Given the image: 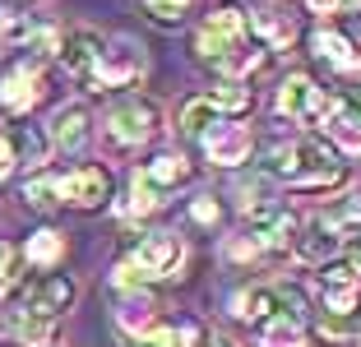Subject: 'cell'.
<instances>
[{"mask_svg": "<svg viewBox=\"0 0 361 347\" xmlns=\"http://www.w3.org/2000/svg\"><path fill=\"white\" fill-rule=\"evenodd\" d=\"M264 171L274 181H287L297 190H324L343 176L338 153H334L324 139H287V144H274L264 153Z\"/></svg>", "mask_w": 361, "mask_h": 347, "instance_id": "cell-1", "label": "cell"}, {"mask_svg": "<svg viewBox=\"0 0 361 347\" xmlns=\"http://www.w3.org/2000/svg\"><path fill=\"white\" fill-rule=\"evenodd\" d=\"M195 51L223 74H250L259 65V51H250V23H245V10L236 5H223L213 10V19L195 32Z\"/></svg>", "mask_w": 361, "mask_h": 347, "instance_id": "cell-2", "label": "cell"}, {"mask_svg": "<svg viewBox=\"0 0 361 347\" xmlns=\"http://www.w3.org/2000/svg\"><path fill=\"white\" fill-rule=\"evenodd\" d=\"M158 121L162 116L149 97H126V102H116L111 116H106V135L121 148H139V144H149V139L158 135Z\"/></svg>", "mask_w": 361, "mask_h": 347, "instance_id": "cell-3", "label": "cell"}, {"mask_svg": "<svg viewBox=\"0 0 361 347\" xmlns=\"http://www.w3.org/2000/svg\"><path fill=\"white\" fill-rule=\"evenodd\" d=\"M278 111H283L287 121H297V126H319L324 111H329V97H324V88L310 84L306 74H292V79L278 88Z\"/></svg>", "mask_w": 361, "mask_h": 347, "instance_id": "cell-4", "label": "cell"}, {"mask_svg": "<svg viewBox=\"0 0 361 347\" xmlns=\"http://www.w3.org/2000/svg\"><path fill=\"white\" fill-rule=\"evenodd\" d=\"M144 74V47H135L130 37L102 47V61H97V88H126Z\"/></svg>", "mask_w": 361, "mask_h": 347, "instance_id": "cell-5", "label": "cell"}, {"mask_svg": "<svg viewBox=\"0 0 361 347\" xmlns=\"http://www.w3.org/2000/svg\"><path fill=\"white\" fill-rule=\"evenodd\" d=\"M102 37H97L93 28H79V32H70L61 42V61H65V70H70V79L75 84H84V88H97V61H102Z\"/></svg>", "mask_w": 361, "mask_h": 347, "instance_id": "cell-6", "label": "cell"}, {"mask_svg": "<svg viewBox=\"0 0 361 347\" xmlns=\"http://www.w3.org/2000/svg\"><path fill=\"white\" fill-rule=\"evenodd\" d=\"M56 195L70 200L75 209H97V204L111 200V171L106 167H79V171L56 181Z\"/></svg>", "mask_w": 361, "mask_h": 347, "instance_id": "cell-7", "label": "cell"}, {"mask_svg": "<svg viewBox=\"0 0 361 347\" xmlns=\"http://www.w3.org/2000/svg\"><path fill=\"white\" fill-rule=\"evenodd\" d=\"M319 292H324V310H329V315H357L361 274L352 264H329V269L319 274Z\"/></svg>", "mask_w": 361, "mask_h": 347, "instance_id": "cell-8", "label": "cell"}, {"mask_svg": "<svg viewBox=\"0 0 361 347\" xmlns=\"http://www.w3.org/2000/svg\"><path fill=\"white\" fill-rule=\"evenodd\" d=\"M180 241L176 236H171V231H153V236H144V241H139V250H135V274L139 278H162V274H171V269H176L180 264Z\"/></svg>", "mask_w": 361, "mask_h": 347, "instance_id": "cell-9", "label": "cell"}, {"mask_svg": "<svg viewBox=\"0 0 361 347\" xmlns=\"http://www.w3.org/2000/svg\"><path fill=\"white\" fill-rule=\"evenodd\" d=\"M70 301H75V283L65 274H47V278H37V283H28V292H23V310L47 315V319L70 310Z\"/></svg>", "mask_w": 361, "mask_h": 347, "instance_id": "cell-10", "label": "cell"}, {"mask_svg": "<svg viewBox=\"0 0 361 347\" xmlns=\"http://www.w3.org/2000/svg\"><path fill=\"white\" fill-rule=\"evenodd\" d=\"M324 126H329V135L338 139L343 148L361 153V84L348 88L338 102H329V111H324Z\"/></svg>", "mask_w": 361, "mask_h": 347, "instance_id": "cell-11", "label": "cell"}, {"mask_svg": "<svg viewBox=\"0 0 361 347\" xmlns=\"http://www.w3.org/2000/svg\"><path fill=\"white\" fill-rule=\"evenodd\" d=\"M292 236H297V222H292V213L278 209V204L250 213V241H255V250H287Z\"/></svg>", "mask_w": 361, "mask_h": 347, "instance_id": "cell-12", "label": "cell"}, {"mask_svg": "<svg viewBox=\"0 0 361 347\" xmlns=\"http://www.w3.org/2000/svg\"><path fill=\"white\" fill-rule=\"evenodd\" d=\"M88 135H93V121H88V111L79 102H70V106H56V116H51V148H61V153H79V148L88 144Z\"/></svg>", "mask_w": 361, "mask_h": 347, "instance_id": "cell-13", "label": "cell"}, {"mask_svg": "<svg viewBox=\"0 0 361 347\" xmlns=\"http://www.w3.org/2000/svg\"><path fill=\"white\" fill-rule=\"evenodd\" d=\"M37 97H42V74H37V65L23 61L0 79V106H5V111H28Z\"/></svg>", "mask_w": 361, "mask_h": 347, "instance_id": "cell-14", "label": "cell"}, {"mask_svg": "<svg viewBox=\"0 0 361 347\" xmlns=\"http://www.w3.org/2000/svg\"><path fill=\"white\" fill-rule=\"evenodd\" d=\"M204 148H209V158L218 162V167H236V162L250 158V135H245L241 126H213L209 135H204Z\"/></svg>", "mask_w": 361, "mask_h": 347, "instance_id": "cell-15", "label": "cell"}, {"mask_svg": "<svg viewBox=\"0 0 361 347\" xmlns=\"http://www.w3.org/2000/svg\"><path fill=\"white\" fill-rule=\"evenodd\" d=\"M139 181H144V185L153 190V195H167V190H176V185H185V181H190V167H185V158H180V153H162V158H153L149 167L144 171H135Z\"/></svg>", "mask_w": 361, "mask_h": 347, "instance_id": "cell-16", "label": "cell"}, {"mask_svg": "<svg viewBox=\"0 0 361 347\" xmlns=\"http://www.w3.org/2000/svg\"><path fill=\"white\" fill-rule=\"evenodd\" d=\"M5 144H10L14 162H47V148H51V139H47L37 126H14L10 135H5Z\"/></svg>", "mask_w": 361, "mask_h": 347, "instance_id": "cell-17", "label": "cell"}, {"mask_svg": "<svg viewBox=\"0 0 361 347\" xmlns=\"http://www.w3.org/2000/svg\"><path fill=\"white\" fill-rule=\"evenodd\" d=\"M315 51L324 56L329 65H338V70L361 65V47L348 42V37H343V32H334V28H319V32H315Z\"/></svg>", "mask_w": 361, "mask_h": 347, "instance_id": "cell-18", "label": "cell"}, {"mask_svg": "<svg viewBox=\"0 0 361 347\" xmlns=\"http://www.w3.org/2000/svg\"><path fill=\"white\" fill-rule=\"evenodd\" d=\"M236 315L250 319V324H269V319H278V287L241 292V296H236Z\"/></svg>", "mask_w": 361, "mask_h": 347, "instance_id": "cell-19", "label": "cell"}, {"mask_svg": "<svg viewBox=\"0 0 361 347\" xmlns=\"http://www.w3.org/2000/svg\"><path fill=\"white\" fill-rule=\"evenodd\" d=\"M292 245H297V255L301 260H310V264H319L324 260V255H334V245H338V236H334L329 227H324V222H310L306 231H297V236H292Z\"/></svg>", "mask_w": 361, "mask_h": 347, "instance_id": "cell-20", "label": "cell"}, {"mask_svg": "<svg viewBox=\"0 0 361 347\" xmlns=\"http://www.w3.org/2000/svg\"><path fill=\"white\" fill-rule=\"evenodd\" d=\"M319 222H324L329 231H352V227H361V181L348 190V195H343L338 204H329V209L319 213Z\"/></svg>", "mask_w": 361, "mask_h": 347, "instance_id": "cell-21", "label": "cell"}, {"mask_svg": "<svg viewBox=\"0 0 361 347\" xmlns=\"http://www.w3.org/2000/svg\"><path fill=\"white\" fill-rule=\"evenodd\" d=\"M10 334L19 338V343H28V347H47L51 343V319L32 315V310H19V315L10 319Z\"/></svg>", "mask_w": 361, "mask_h": 347, "instance_id": "cell-22", "label": "cell"}, {"mask_svg": "<svg viewBox=\"0 0 361 347\" xmlns=\"http://www.w3.org/2000/svg\"><path fill=\"white\" fill-rule=\"evenodd\" d=\"M144 338H149V347H200L204 343V334L195 324H153Z\"/></svg>", "mask_w": 361, "mask_h": 347, "instance_id": "cell-23", "label": "cell"}, {"mask_svg": "<svg viewBox=\"0 0 361 347\" xmlns=\"http://www.w3.org/2000/svg\"><path fill=\"white\" fill-rule=\"evenodd\" d=\"M255 28L264 32V37H269L274 47H287L292 37H297V23L287 19L283 10H259V14H255Z\"/></svg>", "mask_w": 361, "mask_h": 347, "instance_id": "cell-24", "label": "cell"}, {"mask_svg": "<svg viewBox=\"0 0 361 347\" xmlns=\"http://www.w3.org/2000/svg\"><path fill=\"white\" fill-rule=\"evenodd\" d=\"M204 102H209L213 111H245V106H250V88H241V84H232V79H227V84L209 88V93H204Z\"/></svg>", "mask_w": 361, "mask_h": 347, "instance_id": "cell-25", "label": "cell"}, {"mask_svg": "<svg viewBox=\"0 0 361 347\" xmlns=\"http://www.w3.org/2000/svg\"><path fill=\"white\" fill-rule=\"evenodd\" d=\"M23 255H28L32 264H56L65 255V236H56V231H32L28 245H23Z\"/></svg>", "mask_w": 361, "mask_h": 347, "instance_id": "cell-26", "label": "cell"}, {"mask_svg": "<svg viewBox=\"0 0 361 347\" xmlns=\"http://www.w3.org/2000/svg\"><path fill=\"white\" fill-rule=\"evenodd\" d=\"M209 126H218V111H213L204 97L185 102V111H180V130H185V135H209Z\"/></svg>", "mask_w": 361, "mask_h": 347, "instance_id": "cell-27", "label": "cell"}, {"mask_svg": "<svg viewBox=\"0 0 361 347\" xmlns=\"http://www.w3.org/2000/svg\"><path fill=\"white\" fill-rule=\"evenodd\" d=\"M121 324H126L130 334H149L153 329V301L149 296H130V301L121 305Z\"/></svg>", "mask_w": 361, "mask_h": 347, "instance_id": "cell-28", "label": "cell"}, {"mask_svg": "<svg viewBox=\"0 0 361 347\" xmlns=\"http://www.w3.org/2000/svg\"><path fill=\"white\" fill-rule=\"evenodd\" d=\"M259 329H264V338H259L264 347H301V324H292V319H269Z\"/></svg>", "mask_w": 361, "mask_h": 347, "instance_id": "cell-29", "label": "cell"}, {"mask_svg": "<svg viewBox=\"0 0 361 347\" xmlns=\"http://www.w3.org/2000/svg\"><path fill=\"white\" fill-rule=\"evenodd\" d=\"M23 200H28L37 213H51L56 204H61V200H56V181L51 176H32L28 185H23Z\"/></svg>", "mask_w": 361, "mask_h": 347, "instance_id": "cell-30", "label": "cell"}, {"mask_svg": "<svg viewBox=\"0 0 361 347\" xmlns=\"http://www.w3.org/2000/svg\"><path fill=\"white\" fill-rule=\"evenodd\" d=\"M32 32H37V23H32L28 14H19V10H0V37H5V42H28Z\"/></svg>", "mask_w": 361, "mask_h": 347, "instance_id": "cell-31", "label": "cell"}, {"mask_svg": "<svg viewBox=\"0 0 361 347\" xmlns=\"http://www.w3.org/2000/svg\"><path fill=\"white\" fill-rule=\"evenodd\" d=\"M144 10H149L158 23H176L180 14L190 10V0H144Z\"/></svg>", "mask_w": 361, "mask_h": 347, "instance_id": "cell-32", "label": "cell"}, {"mask_svg": "<svg viewBox=\"0 0 361 347\" xmlns=\"http://www.w3.org/2000/svg\"><path fill=\"white\" fill-rule=\"evenodd\" d=\"M19 264H23V255L14 245H0V292L19 283Z\"/></svg>", "mask_w": 361, "mask_h": 347, "instance_id": "cell-33", "label": "cell"}, {"mask_svg": "<svg viewBox=\"0 0 361 347\" xmlns=\"http://www.w3.org/2000/svg\"><path fill=\"white\" fill-rule=\"evenodd\" d=\"M310 14H343V0H306Z\"/></svg>", "mask_w": 361, "mask_h": 347, "instance_id": "cell-34", "label": "cell"}, {"mask_svg": "<svg viewBox=\"0 0 361 347\" xmlns=\"http://www.w3.org/2000/svg\"><path fill=\"white\" fill-rule=\"evenodd\" d=\"M195 218H200V222H218V204H209V200H195Z\"/></svg>", "mask_w": 361, "mask_h": 347, "instance_id": "cell-35", "label": "cell"}, {"mask_svg": "<svg viewBox=\"0 0 361 347\" xmlns=\"http://www.w3.org/2000/svg\"><path fill=\"white\" fill-rule=\"evenodd\" d=\"M10 171H14V153H10V144L0 139V181L10 176Z\"/></svg>", "mask_w": 361, "mask_h": 347, "instance_id": "cell-36", "label": "cell"}, {"mask_svg": "<svg viewBox=\"0 0 361 347\" xmlns=\"http://www.w3.org/2000/svg\"><path fill=\"white\" fill-rule=\"evenodd\" d=\"M348 264H352V269H357V274H361V236H357V241L348 245Z\"/></svg>", "mask_w": 361, "mask_h": 347, "instance_id": "cell-37", "label": "cell"}, {"mask_svg": "<svg viewBox=\"0 0 361 347\" xmlns=\"http://www.w3.org/2000/svg\"><path fill=\"white\" fill-rule=\"evenodd\" d=\"M200 347H232V343H227V338H218V334H213V338H204Z\"/></svg>", "mask_w": 361, "mask_h": 347, "instance_id": "cell-38", "label": "cell"}, {"mask_svg": "<svg viewBox=\"0 0 361 347\" xmlns=\"http://www.w3.org/2000/svg\"><path fill=\"white\" fill-rule=\"evenodd\" d=\"M343 14H361V0H343Z\"/></svg>", "mask_w": 361, "mask_h": 347, "instance_id": "cell-39", "label": "cell"}, {"mask_svg": "<svg viewBox=\"0 0 361 347\" xmlns=\"http://www.w3.org/2000/svg\"><path fill=\"white\" fill-rule=\"evenodd\" d=\"M352 338H357V347H361V324H357V334H352Z\"/></svg>", "mask_w": 361, "mask_h": 347, "instance_id": "cell-40", "label": "cell"}]
</instances>
